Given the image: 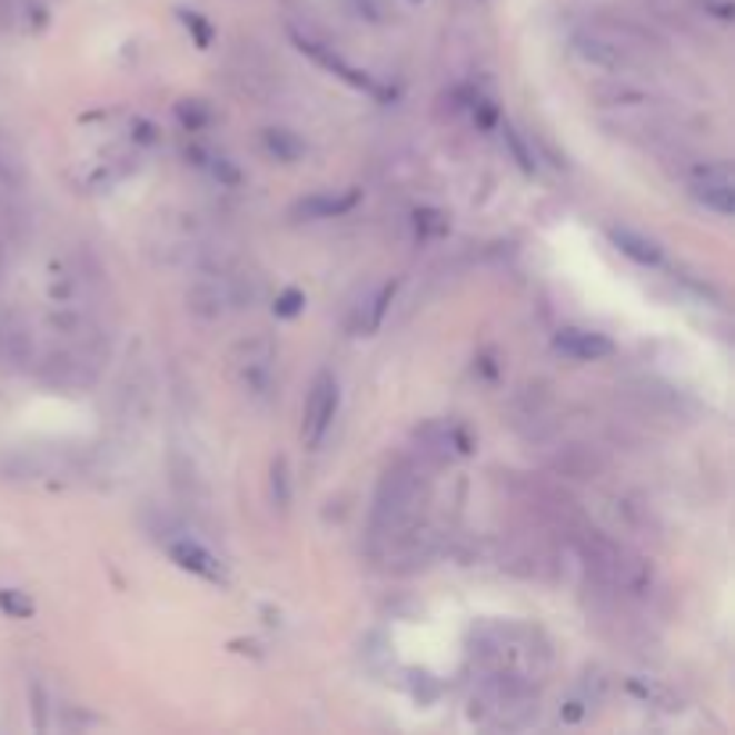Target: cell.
Instances as JSON below:
<instances>
[{"mask_svg": "<svg viewBox=\"0 0 735 735\" xmlns=\"http://www.w3.org/2000/svg\"><path fill=\"white\" fill-rule=\"evenodd\" d=\"M176 116H180L183 130H190V133H198V130H205V126L212 122V111H209V105H205V101H180V105H176Z\"/></svg>", "mask_w": 735, "mask_h": 735, "instance_id": "obj_19", "label": "cell"}, {"mask_svg": "<svg viewBox=\"0 0 735 735\" xmlns=\"http://www.w3.org/2000/svg\"><path fill=\"white\" fill-rule=\"evenodd\" d=\"M291 37H295V43L301 47V51H306L309 58H316L319 66L324 69H330L334 76H341L345 83H351V87H359V90H370V93H377V98H388L385 90H380L377 83L366 72H359V69H351V66H345V61L338 58V51H334V47H327L324 40H316L312 33H301L298 26H291Z\"/></svg>", "mask_w": 735, "mask_h": 735, "instance_id": "obj_7", "label": "cell"}, {"mask_svg": "<svg viewBox=\"0 0 735 735\" xmlns=\"http://www.w3.org/2000/svg\"><path fill=\"white\" fill-rule=\"evenodd\" d=\"M234 306H241V298H237L234 284L227 280H198L187 291V312L205 319V324H216V319H222Z\"/></svg>", "mask_w": 735, "mask_h": 735, "instance_id": "obj_6", "label": "cell"}, {"mask_svg": "<svg viewBox=\"0 0 735 735\" xmlns=\"http://www.w3.org/2000/svg\"><path fill=\"white\" fill-rule=\"evenodd\" d=\"M553 348L560 351L564 359L574 362H599L606 356H614V341L599 330H585V327H564L553 338Z\"/></svg>", "mask_w": 735, "mask_h": 735, "instance_id": "obj_8", "label": "cell"}, {"mask_svg": "<svg viewBox=\"0 0 735 735\" xmlns=\"http://www.w3.org/2000/svg\"><path fill=\"white\" fill-rule=\"evenodd\" d=\"M359 201H362V190H356V187H348V190H319V195L301 198L291 212L298 219H338V216H348Z\"/></svg>", "mask_w": 735, "mask_h": 735, "instance_id": "obj_11", "label": "cell"}, {"mask_svg": "<svg viewBox=\"0 0 735 735\" xmlns=\"http://www.w3.org/2000/svg\"><path fill=\"white\" fill-rule=\"evenodd\" d=\"M26 162H22V155H19V148L0 133V195H22L26 190Z\"/></svg>", "mask_w": 735, "mask_h": 735, "instance_id": "obj_13", "label": "cell"}, {"mask_svg": "<svg viewBox=\"0 0 735 735\" xmlns=\"http://www.w3.org/2000/svg\"><path fill=\"white\" fill-rule=\"evenodd\" d=\"M301 309H306V295H301L298 287H287V291H280L277 301H274V312H277L280 319H291V316H298Z\"/></svg>", "mask_w": 735, "mask_h": 735, "instance_id": "obj_23", "label": "cell"}, {"mask_svg": "<svg viewBox=\"0 0 735 735\" xmlns=\"http://www.w3.org/2000/svg\"><path fill=\"white\" fill-rule=\"evenodd\" d=\"M395 291H398V284H395V280H385V284H380L377 291L359 306V312H356V330L374 334L380 324H385V312H388V306H391Z\"/></svg>", "mask_w": 735, "mask_h": 735, "instance_id": "obj_14", "label": "cell"}, {"mask_svg": "<svg viewBox=\"0 0 735 735\" xmlns=\"http://www.w3.org/2000/svg\"><path fill=\"white\" fill-rule=\"evenodd\" d=\"M166 549H169V556H172V564L176 567H183V570H190V574H198V578H205V582H212V585H222L227 582V574H222V567H219V560L201 546V542H195L190 535H183V538H169L166 542Z\"/></svg>", "mask_w": 735, "mask_h": 735, "instance_id": "obj_9", "label": "cell"}, {"mask_svg": "<svg viewBox=\"0 0 735 735\" xmlns=\"http://www.w3.org/2000/svg\"><path fill=\"white\" fill-rule=\"evenodd\" d=\"M338 406H341V391H338V380L334 374H319L309 388V398H306V413H301V441L309 445V449H319L327 438V430L338 417Z\"/></svg>", "mask_w": 735, "mask_h": 735, "instance_id": "obj_4", "label": "cell"}, {"mask_svg": "<svg viewBox=\"0 0 735 735\" xmlns=\"http://www.w3.org/2000/svg\"><path fill=\"white\" fill-rule=\"evenodd\" d=\"M356 8H359L362 19H370V22H385V14H388L380 0H356Z\"/></svg>", "mask_w": 735, "mask_h": 735, "instance_id": "obj_27", "label": "cell"}, {"mask_svg": "<svg viewBox=\"0 0 735 735\" xmlns=\"http://www.w3.org/2000/svg\"><path fill=\"white\" fill-rule=\"evenodd\" d=\"M180 19H183V26L195 33V40H198V47H209L212 43V26L201 19L198 11H180Z\"/></svg>", "mask_w": 735, "mask_h": 735, "instance_id": "obj_24", "label": "cell"}, {"mask_svg": "<svg viewBox=\"0 0 735 735\" xmlns=\"http://www.w3.org/2000/svg\"><path fill=\"white\" fill-rule=\"evenodd\" d=\"M606 234H610V245L620 255H628L632 262H638V266H660L664 248H660V241H653L649 234L632 230V227H610Z\"/></svg>", "mask_w": 735, "mask_h": 735, "instance_id": "obj_12", "label": "cell"}, {"mask_svg": "<svg viewBox=\"0 0 735 735\" xmlns=\"http://www.w3.org/2000/svg\"><path fill=\"white\" fill-rule=\"evenodd\" d=\"M0 610H4L8 617H33V599H29L26 593H14V588H0Z\"/></svg>", "mask_w": 735, "mask_h": 735, "instance_id": "obj_21", "label": "cell"}, {"mask_svg": "<svg viewBox=\"0 0 735 735\" xmlns=\"http://www.w3.org/2000/svg\"><path fill=\"white\" fill-rule=\"evenodd\" d=\"M37 362V338L29 330L26 316L0 306V370L26 374Z\"/></svg>", "mask_w": 735, "mask_h": 735, "instance_id": "obj_5", "label": "cell"}, {"mask_svg": "<svg viewBox=\"0 0 735 735\" xmlns=\"http://www.w3.org/2000/svg\"><path fill=\"white\" fill-rule=\"evenodd\" d=\"M427 491H430V467L420 456L409 453L391 463L374 495V520H370L374 549H385L388 542L417 532Z\"/></svg>", "mask_w": 735, "mask_h": 735, "instance_id": "obj_1", "label": "cell"}, {"mask_svg": "<svg viewBox=\"0 0 735 735\" xmlns=\"http://www.w3.org/2000/svg\"><path fill=\"white\" fill-rule=\"evenodd\" d=\"M262 143H266V151L284 166H291V162H298L301 155H306V140H301L298 133H291V130H277V126L262 133Z\"/></svg>", "mask_w": 735, "mask_h": 735, "instance_id": "obj_16", "label": "cell"}, {"mask_svg": "<svg viewBox=\"0 0 735 735\" xmlns=\"http://www.w3.org/2000/svg\"><path fill=\"white\" fill-rule=\"evenodd\" d=\"M22 19L19 0H0V29H14Z\"/></svg>", "mask_w": 735, "mask_h": 735, "instance_id": "obj_26", "label": "cell"}, {"mask_svg": "<svg viewBox=\"0 0 735 735\" xmlns=\"http://www.w3.org/2000/svg\"><path fill=\"white\" fill-rule=\"evenodd\" d=\"M19 11H22V19H33V26L47 22V11H43L40 0H19Z\"/></svg>", "mask_w": 735, "mask_h": 735, "instance_id": "obj_28", "label": "cell"}, {"mask_svg": "<svg viewBox=\"0 0 735 735\" xmlns=\"http://www.w3.org/2000/svg\"><path fill=\"white\" fill-rule=\"evenodd\" d=\"M33 366H37L40 385L54 391H87L93 388V380H98V356L87 351L83 345L51 348Z\"/></svg>", "mask_w": 735, "mask_h": 735, "instance_id": "obj_2", "label": "cell"}, {"mask_svg": "<svg viewBox=\"0 0 735 735\" xmlns=\"http://www.w3.org/2000/svg\"><path fill=\"white\" fill-rule=\"evenodd\" d=\"M549 467H553V474L574 477V481H593V477L603 474L606 459H603L599 449H593V445L574 441V445H564L556 456H549Z\"/></svg>", "mask_w": 735, "mask_h": 735, "instance_id": "obj_10", "label": "cell"}, {"mask_svg": "<svg viewBox=\"0 0 735 735\" xmlns=\"http://www.w3.org/2000/svg\"><path fill=\"white\" fill-rule=\"evenodd\" d=\"M274 362H277V345L269 338H248L234 348L237 385L255 403H269L274 398Z\"/></svg>", "mask_w": 735, "mask_h": 735, "instance_id": "obj_3", "label": "cell"}, {"mask_svg": "<svg viewBox=\"0 0 735 735\" xmlns=\"http://www.w3.org/2000/svg\"><path fill=\"white\" fill-rule=\"evenodd\" d=\"M582 717H585V703H578V699H574V703H567V711H564V722H570V725H574V722H582Z\"/></svg>", "mask_w": 735, "mask_h": 735, "instance_id": "obj_29", "label": "cell"}, {"mask_svg": "<svg viewBox=\"0 0 735 735\" xmlns=\"http://www.w3.org/2000/svg\"><path fill=\"white\" fill-rule=\"evenodd\" d=\"M693 198L707 212H717V216H732L735 212V183H725V180H693Z\"/></svg>", "mask_w": 735, "mask_h": 735, "instance_id": "obj_15", "label": "cell"}, {"mask_svg": "<svg viewBox=\"0 0 735 735\" xmlns=\"http://www.w3.org/2000/svg\"><path fill=\"white\" fill-rule=\"evenodd\" d=\"M205 158H209V162H201V166H209V172L216 176L219 183H230V187L241 183V172H237V169L227 162V158H219V155H205Z\"/></svg>", "mask_w": 735, "mask_h": 735, "instance_id": "obj_25", "label": "cell"}, {"mask_svg": "<svg viewBox=\"0 0 735 735\" xmlns=\"http://www.w3.org/2000/svg\"><path fill=\"white\" fill-rule=\"evenodd\" d=\"M413 227H417L420 237H445L449 234V219H445L438 209H420L413 216Z\"/></svg>", "mask_w": 735, "mask_h": 735, "instance_id": "obj_20", "label": "cell"}, {"mask_svg": "<svg viewBox=\"0 0 735 735\" xmlns=\"http://www.w3.org/2000/svg\"><path fill=\"white\" fill-rule=\"evenodd\" d=\"M269 495H274V506L287 509L291 506V470H287V459L277 456L274 467H269Z\"/></svg>", "mask_w": 735, "mask_h": 735, "instance_id": "obj_17", "label": "cell"}, {"mask_svg": "<svg viewBox=\"0 0 735 735\" xmlns=\"http://www.w3.org/2000/svg\"><path fill=\"white\" fill-rule=\"evenodd\" d=\"M29 699H33V728L47 732L51 728V693H47L43 682H29Z\"/></svg>", "mask_w": 735, "mask_h": 735, "instance_id": "obj_18", "label": "cell"}, {"mask_svg": "<svg viewBox=\"0 0 735 735\" xmlns=\"http://www.w3.org/2000/svg\"><path fill=\"white\" fill-rule=\"evenodd\" d=\"M503 140H506V148H509V151H514V158H517V166H520L524 172H535V166H538V162H535V155H532V151H527V143L520 140V133L514 130V126H506V130H503Z\"/></svg>", "mask_w": 735, "mask_h": 735, "instance_id": "obj_22", "label": "cell"}]
</instances>
